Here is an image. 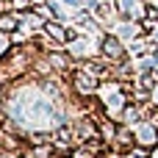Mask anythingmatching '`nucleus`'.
<instances>
[{
	"mask_svg": "<svg viewBox=\"0 0 158 158\" xmlns=\"http://www.w3.org/2000/svg\"><path fill=\"white\" fill-rule=\"evenodd\" d=\"M42 33L47 36V39H53L56 44H67V25H61L58 19H44L42 22Z\"/></svg>",
	"mask_w": 158,
	"mask_h": 158,
	"instance_id": "obj_3",
	"label": "nucleus"
},
{
	"mask_svg": "<svg viewBox=\"0 0 158 158\" xmlns=\"http://www.w3.org/2000/svg\"><path fill=\"white\" fill-rule=\"evenodd\" d=\"M69 81H72V92L78 94V97H92V94H97V89H100V78H94V75H89L86 69H72L69 72Z\"/></svg>",
	"mask_w": 158,
	"mask_h": 158,
	"instance_id": "obj_2",
	"label": "nucleus"
},
{
	"mask_svg": "<svg viewBox=\"0 0 158 158\" xmlns=\"http://www.w3.org/2000/svg\"><path fill=\"white\" fill-rule=\"evenodd\" d=\"M19 11H8V14H0V31L3 33H14L19 31Z\"/></svg>",
	"mask_w": 158,
	"mask_h": 158,
	"instance_id": "obj_6",
	"label": "nucleus"
},
{
	"mask_svg": "<svg viewBox=\"0 0 158 158\" xmlns=\"http://www.w3.org/2000/svg\"><path fill=\"white\" fill-rule=\"evenodd\" d=\"M64 3H69V6H75V8H83V0H64Z\"/></svg>",
	"mask_w": 158,
	"mask_h": 158,
	"instance_id": "obj_10",
	"label": "nucleus"
},
{
	"mask_svg": "<svg viewBox=\"0 0 158 158\" xmlns=\"http://www.w3.org/2000/svg\"><path fill=\"white\" fill-rule=\"evenodd\" d=\"M133 133H136V144H144V147L158 144V131H156L153 122H139V125L133 128Z\"/></svg>",
	"mask_w": 158,
	"mask_h": 158,
	"instance_id": "obj_4",
	"label": "nucleus"
},
{
	"mask_svg": "<svg viewBox=\"0 0 158 158\" xmlns=\"http://www.w3.org/2000/svg\"><path fill=\"white\" fill-rule=\"evenodd\" d=\"M147 158H158V144H153V147H150V153H147Z\"/></svg>",
	"mask_w": 158,
	"mask_h": 158,
	"instance_id": "obj_9",
	"label": "nucleus"
},
{
	"mask_svg": "<svg viewBox=\"0 0 158 158\" xmlns=\"http://www.w3.org/2000/svg\"><path fill=\"white\" fill-rule=\"evenodd\" d=\"M11 50V36L0 31V58H6V53Z\"/></svg>",
	"mask_w": 158,
	"mask_h": 158,
	"instance_id": "obj_8",
	"label": "nucleus"
},
{
	"mask_svg": "<svg viewBox=\"0 0 158 158\" xmlns=\"http://www.w3.org/2000/svg\"><path fill=\"white\" fill-rule=\"evenodd\" d=\"M19 158H22V156H19Z\"/></svg>",
	"mask_w": 158,
	"mask_h": 158,
	"instance_id": "obj_11",
	"label": "nucleus"
},
{
	"mask_svg": "<svg viewBox=\"0 0 158 158\" xmlns=\"http://www.w3.org/2000/svg\"><path fill=\"white\" fill-rule=\"evenodd\" d=\"M22 158H58L53 144H28L22 150Z\"/></svg>",
	"mask_w": 158,
	"mask_h": 158,
	"instance_id": "obj_5",
	"label": "nucleus"
},
{
	"mask_svg": "<svg viewBox=\"0 0 158 158\" xmlns=\"http://www.w3.org/2000/svg\"><path fill=\"white\" fill-rule=\"evenodd\" d=\"M100 56H103L111 67H117V64L128 61V47H125V42H122L117 33H106V36L100 39Z\"/></svg>",
	"mask_w": 158,
	"mask_h": 158,
	"instance_id": "obj_1",
	"label": "nucleus"
},
{
	"mask_svg": "<svg viewBox=\"0 0 158 158\" xmlns=\"http://www.w3.org/2000/svg\"><path fill=\"white\" fill-rule=\"evenodd\" d=\"M92 14H94L97 19H103V22H106V19H111V17H114V8H111V3H94V6H92Z\"/></svg>",
	"mask_w": 158,
	"mask_h": 158,
	"instance_id": "obj_7",
	"label": "nucleus"
}]
</instances>
